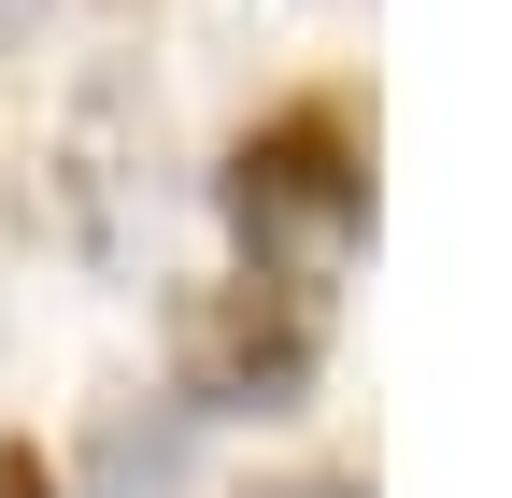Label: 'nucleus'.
Masks as SVG:
<instances>
[{"mask_svg":"<svg viewBox=\"0 0 512 498\" xmlns=\"http://www.w3.org/2000/svg\"><path fill=\"white\" fill-rule=\"evenodd\" d=\"M185 385L214 413H285L313 385V314L299 299H256V285L200 299V314H185Z\"/></svg>","mask_w":512,"mask_h":498,"instance_id":"f03ea898","label":"nucleus"},{"mask_svg":"<svg viewBox=\"0 0 512 498\" xmlns=\"http://www.w3.org/2000/svg\"><path fill=\"white\" fill-rule=\"evenodd\" d=\"M0 498H57V470L43 456H0Z\"/></svg>","mask_w":512,"mask_h":498,"instance_id":"7ed1b4c3","label":"nucleus"},{"mask_svg":"<svg viewBox=\"0 0 512 498\" xmlns=\"http://www.w3.org/2000/svg\"><path fill=\"white\" fill-rule=\"evenodd\" d=\"M285 498H356V484H285Z\"/></svg>","mask_w":512,"mask_h":498,"instance_id":"20e7f679","label":"nucleus"},{"mask_svg":"<svg viewBox=\"0 0 512 498\" xmlns=\"http://www.w3.org/2000/svg\"><path fill=\"white\" fill-rule=\"evenodd\" d=\"M228 214H242L256 257H342L356 214H370L356 129H342V114H271V129L228 157Z\"/></svg>","mask_w":512,"mask_h":498,"instance_id":"f257e3e1","label":"nucleus"}]
</instances>
